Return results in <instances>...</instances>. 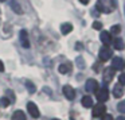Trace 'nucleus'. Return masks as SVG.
<instances>
[{
  "label": "nucleus",
  "mask_w": 125,
  "mask_h": 120,
  "mask_svg": "<svg viewBox=\"0 0 125 120\" xmlns=\"http://www.w3.org/2000/svg\"><path fill=\"white\" fill-rule=\"evenodd\" d=\"M95 8L104 14H110L116 10V1L114 0H98Z\"/></svg>",
  "instance_id": "1"
},
{
  "label": "nucleus",
  "mask_w": 125,
  "mask_h": 120,
  "mask_svg": "<svg viewBox=\"0 0 125 120\" xmlns=\"http://www.w3.org/2000/svg\"><path fill=\"white\" fill-rule=\"evenodd\" d=\"M95 97H97V100L100 101V103H104V101H106L109 98V90L108 88H100V89L95 90Z\"/></svg>",
  "instance_id": "2"
},
{
  "label": "nucleus",
  "mask_w": 125,
  "mask_h": 120,
  "mask_svg": "<svg viewBox=\"0 0 125 120\" xmlns=\"http://www.w3.org/2000/svg\"><path fill=\"white\" fill-rule=\"evenodd\" d=\"M112 55H113V51H112L110 47L104 46V47H101V49H100V58H101V61H102V62L110 60Z\"/></svg>",
  "instance_id": "3"
},
{
  "label": "nucleus",
  "mask_w": 125,
  "mask_h": 120,
  "mask_svg": "<svg viewBox=\"0 0 125 120\" xmlns=\"http://www.w3.org/2000/svg\"><path fill=\"white\" fill-rule=\"evenodd\" d=\"M106 108H105V104L104 103H98L95 105H93V116L94 117H98V116H102L105 113Z\"/></svg>",
  "instance_id": "4"
},
{
  "label": "nucleus",
  "mask_w": 125,
  "mask_h": 120,
  "mask_svg": "<svg viewBox=\"0 0 125 120\" xmlns=\"http://www.w3.org/2000/svg\"><path fill=\"white\" fill-rule=\"evenodd\" d=\"M19 38H20V45L24 49H30V41H28V34L26 30H20L19 33Z\"/></svg>",
  "instance_id": "5"
},
{
  "label": "nucleus",
  "mask_w": 125,
  "mask_h": 120,
  "mask_svg": "<svg viewBox=\"0 0 125 120\" xmlns=\"http://www.w3.org/2000/svg\"><path fill=\"white\" fill-rule=\"evenodd\" d=\"M85 89H86L89 93L95 92V90L98 89V82L95 81L94 78H89V80L86 81V84H85Z\"/></svg>",
  "instance_id": "6"
},
{
  "label": "nucleus",
  "mask_w": 125,
  "mask_h": 120,
  "mask_svg": "<svg viewBox=\"0 0 125 120\" xmlns=\"http://www.w3.org/2000/svg\"><path fill=\"white\" fill-rule=\"evenodd\" d=\"M62 90H63V95H65V97L67 98V100H74V98H75V90H74L70 85H65Z\"/></svg>",
  "instance_id": "7"
},
{
  "label": "nucleus",
  "mask_w": 125,
  "mask_h": 120,
  "mask_svg": "<svg viewBox=\"0 0 125 120\" xmlns=\"http://www.w3.org/2000/svg\"><path fill=\"white\" fill-rule=\"evenodd\" d=\"M27 111H28V113H30L31 116L34 117V119H38V117L41 116L38 107H36L34 103H28V104H27Z\"/></svg>",
  "instance_id": "8"
},
{
  "label": "nucleus",
  "mask_w": 125,
  "mask_h": 120,
  "mask_svg": "<svg viewBox=\"0 0 125 120\" xmlns=\"http://www.w3.org/2000/svg\"><path fill=\"white\" fill-rule=\"evenodd\" d=\"M114 74H116V70H114L113 68H106L105 70H104V81L105 82H109L113 80Z\"/></svg>",
  "instance_id": "9"
},
{
  "label": "nucleus",
  "mask_w": 125,
  "mask_h": 120,
  "mask_svg": "<svg viewBox=\"0 0 125 120\" xmlns=\"http://www.w3.org/2000/svg\"><path fill=\"white\" fill-rule=\"evenodd\" d=\"M122 66H124V61H122L121 57H114L113 61H112V68L114 70H121Z\"/></svg>",
  "instance_id": "10"
},
{
  "label": "nucleus",
  "mask_w": 125,
  "mask_h": 120,
  "mask_svg": "<svg viewBox=\"0 0 125 120\" xmlns=\"http://www.w3.org/2000/svg\"><path fill=\"white\" fill-rule=\"evenodd\" d=\"M100 39H101V42L104 43V46L110 45L112 36H110V34H109V31H102V33H101V35H100Z\"/></svg>",
  "instance_id": "11"
},
{
  "label": "nucleus",
  "mask_w": 125,
  "mask_h": 120,
  "mask_svg": "<svg viewBox=\"0 0 125 120\" xmlns=\"http://www.w3.org/2000/svg\"><path fill=\"white\" fill-rule=\"evenodd\" d=\"M122 95H124V86L118 82V84L114 85V88H113V96L117 97V98H120Z\"/></svg>",
  "instance_id": "12"
},
{
  "label": "nucleus",
  "mask_w": 125,
  "mask_h": 120,
  "mask_svg": "<svg viewBox=\"0 0 125 120\" xmlns=\"http://www.w3.org/2000/svg\"><path fill=\"white\" fill-rule=\"evenodd\" d=\"M10 6H11V10L14 12H16L18 15H22L23 14V10H22V6H20L19 3H18L16 0H12L11 3H10Z\"/></svg>",
  "instance_id": "13"
},
{
  "label": "nucleus",
  "mask_w": 125,
  "mask_h": 120,
  "mask_svg": "<svg viewBox=\"0 0 125 120\" xmlns=\"http://www.w3.org/2000/svg\"><path fill=\"white\" fill-rule=\"evenodd\" d=\"M58 70H59L61 74H67V73H70V72H71V63H70V62L62 63V65H59Z\"/></svg>",
  "instance_id": "14"
},
{
  "label": "nucleus",
  "mask_w": 125,
  "mask_h": 120,
  "mask_svg": "<svg viewBox=\"0 0 125 120\" xmlns=\"http://www.w3.org/2000/svg\"><path fill=\"white\" fill-rule=\"evenodd\" d=\"M82 105H83L85 108H92V107L94 105L93 98L90 97V96H83V97H82Z\"/></svg>",
  "instance_id": "15"
},
{
  "label": "nucleus",
  "mask_w": 125,
  "mask_h": 120,
  "mask_svg": "<svg viewBox=\"0 0 125 120\" xmlns=\"http://www.w3.org/2000/svg\"><path fill=\"white\" fill-rule=\"evenodd\" d=\"M73 31V26H71V23H63L62 26H61V33L63 34V35H67L69 33H71Z\"/></svg>",
  "instance_id": "16"
},
{
  "label": "nucleus",
  "mask_w": 125,
  "mask_h": 120,
  "mask_svg": "<svg viewBox=\"0 0 125 120\" xmlns=\"http://www.w3.org/2000/svg\"><path fill=\"white\" fill-rule=\"evenodd\" d=\"M12 120H27V119H26L24 112L20 111V109H18V111H15L14 115H12Z\"/></svg>",
  "instance_id": "17"
},
{
  "label": "nucleus",
  "mask_w": 125,
  "mask_h": 120,
  "mask_svg": "<svg viewBox=\"0 0 125 120\" xmlns=\"http://www.w3.org/2000/svg\"><path fill=\"white\" fill-rule=\"evenodd\" d=\"M113 46H114V49H117V50H122L125 47V42L122 41L121 38H116L113 41Z\"/></svg>",
  "instance_id": "18"
},
{
  "label": "nucleus",
  "mask_w": 125,
  "mask_h": 120,
  "mask_svg": "<svg viewBox=\"0 0 125 120\" xmlns=\"http://www.w3.org/2000/svg\"><path fill=\"white\" fill-rule=\"evenodd\" d=\"M24 85H26V88H27V90H28L30 93H35V90H36L35 84H32L30 80H26V81H24Z\"/></svg>",
  "instance_id": "19"
},
{
  "label": "nucleus",
  "mask_w": 125,
  "mask_h": 120,
  "mask_svg": "<svg viewBox=\"0 0 125 120\" xmlns=\"http://www.w3.org/2000/svg\"><path fill=\"white\" fill-rule=\"evenodd\" d=\"M120 33H121V26H120V24H114L113 27L110 28V31H109L110 35H112V34H113V35H118Z\"/></svg>",
  "instance_id": "20"
},
{
  "label": "nucleus",
  "mask_w": 125,
  "mask_h": 120,
  "mask_svg": "<svg viewBox=\"0 0 125 120\" xmlns=\"http://www.w3.org/2000/svg\"><path fill=\"white\" fill-rule=\"evenodd\" d=\"M10 104H11V101H10L7 97H1V98H0V105H1V107H4V108H6V107L10 105Z\"/></svg>",
  "instance_id": "21"
},
{
  "label": "nucleus",
  "mask_w": 125,
  "mask_h": 120,
  "mask_svg": "<svg viewBox=\"0 0 125 120\" xmlns=\"http://www.w3.org/2000/svg\"><path fill=\"white\" fill-rule=\"evenodd\" d=\"M117 109H118V112H121V113H125V101H120V103L117 104Z\"/></svg>",
  "instance_id": "22"
},
{
  "label": "nucleus",
  "mask_w": 125,
  "mask_h": 120,
  "mask_svg": "<svg viewBox=\"0 0 125 120\" xmlns=\"http://www.w3.org/2000/svg\"><path fill=\"white\" fill-rule=\"evenodd\" d=\"M7 96H8V97H7V98H8V100L10 101H11V103H12V101H15V95H14V93H12L11 92V90H7Z\"/></svg>",
  "instance_id": "23"
},
{
  "label": "nucleus",
  "mask_w": 125,
  "mask_h": 120,
  "mask_svg": "<svg viewBox=\"0 0 125 120\" xmlns=\"http://www.w3.org/2000/svg\"><path fill=\"white\" fill-rule=\"evenodd\" d=\"M93 28H94V30H101V28H102L101 22H94L93 23Z\"/></svg>",
  "instance_id": "24"
},
{
  "label": "nucleus",
  "mask_w": 125,
  "mask_h": 120,
  "mask_svg": "<svg viewBox=\"0 0 125 120\" xmlns=\"http://www.w3.org/2000/svg\"><path fill=\"white\" fill-rule=\"evenodd\" d=\"M77 65H79V68H85V63H83V60H82L81 57H78L77 58Z\"/></svg>",
  "instance_id": "25"
},
{
  "label": "nucleus",
  "mask_w": 125,
  "mask_h": 120,
  "mask_svg": "<svg viewBox=\"0 0 125 120\" xmlns=\"http://www.w3.org/2000/svg\"><path fill=\"white\" fill-rule=\"evenodd\" d=\"M120 84H121L122 85V86H124V85H125V73H122V74H120Z\"/></svg>",
  "instance_id": "26"
},
{
  "label": "nucleus",
  "mask_w": 125,
  "mask_h": 120,
  "mask_svg": "<svg viewBox=\"0 0 125 120\" xmlns=\"http://www.w3.org/2000/svg\"><path fill=\"white\" fill-rule=\"evenodd\" d=\"M102 120H113V117H112V115L104 113V115H102Z\"/></svg>",
  "instance_id": "27"
},
{
  "label": "nucleus",
  "mask_w": 125,
  "mask_h": 120,
  "mask_svg": "<svg viewBox=\"0 0 125 120\" xmlns=\"http://www.w3.org/2000/svg\"><path fill=\"white\" fill-rule=\"evenodd\" d=\"M75 49L77 50H82V43H77L75 45Z\"/></svg>",
  "instance_id": "28"
},
{
  "label": "nucleus",
  "mask_w": 125,
  "mask_h": 120,
  "mask_svg": "<svg viewBox=\"0 0 125 120\" xmlns=\"http://www.w3.org/2000/svg\"><path fill=\"white\" fill-rule=\"evenodd\" d=\"M0 72H4V63L0 61Z\"/></svg>",
  "instance_id": "29"
},
{
  "label": "nucleus",
  "mask_w": 125,
  "mask_h": 120,
  "mask_svg": "<svg viewBox=\"0 0 125 120\" xmlns=\"http://www.w3.org/2000/svg\"><path fill=\"white\" fill-rule=\"evenodd\" d=\"M82 4H89V0H79Z\"/></svg>",
  "instance_id": "30"
},
{
  "label": "nucleus",
  "mask_w": 125,
  "mask_h": 120,
  "mask_svg": "<svg viewBox=\"0 0 125 120\" xmlns=\"http://www.w3.org/2000/svg\"><path fill=\"white\" fill-rule=\"evenodd\" d=\"M116 120H125V117H124V116H118Z\"/></svg>",
  "instance_id": "31"
},
{
  "label": "nucleus",
  "mask_w": 125,
  "mask_h": 120,
  "mask_svg": "<svg viewBox=\"0 0 125 120\" xmlns=\"http://www.w3.org/2000/svg\"><path fill=\"white\" fill-rule=\"evenodd\" d=\"M52 120H59V119H52Z\"/></svg>",
  "instance_id": "32"
},
{
  "label": "nucleus",
  "mask_w": 125,
  "mask_h": 120,
  "mask_svg": "<svg viewBox=\"0 0 125 120\" xmlns=\"http://www.w3.org/2000/svg\"><path fill=\"white\" fill-rule=\"evenodd\" d=\"M0 1H6V0H0Z\"/></svg>",
  "instance_id": "33"
},
{
  "label": "nucleus",
  "mask_w": 125,
  "mask_h": 120,
  "mask_svg": "<svg viewBox=\"0 0 125 120\" xmlns=\"http://www.w3.org/2000/svg\"><path fill=\"white\" fill-rule=\"evenodd\" d=\"M124 66H125V63H124Z\"/></svg>",
  "instance_id": "34"
},
{
  "label": "nucleus",
  "mask_w": 125,
  "mask_h": 120,
  "mask_svg": "<svg viewBox=\"0 0 125 120\" xmlns=\"http://www.w3.org/2000/svg\"><path fill=\"white\" fill-rule=\"evenodd\" d=\"M124 8H125V6H124Z\"/></svg>",
  "instance_id": "35"
}]
</instances>
